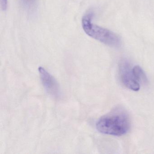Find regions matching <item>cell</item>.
Returning <instances> with one entry per match:
<instances>
[{"label":"cell","instance_id":"3","mask_svg":"<svg viewBox=\"0 0 154 154\" xmlns=\"http://www.w3.org/2000/svg\"><path fill=\"white\" fill-rule=\"evenodd\" d=\"M38 72L43 86L51 96L57 99L61 96V90L57 81L43 67H39Z\"/></svg>","mask_w":154,"mask_h":154},{"label":"cell","instance_id":"2","mask_svg":"<svg viewBox=\"0 0 154 154\" xmlns=\"http://www.w3.org/2000/svg\"><path fill=\"white\" fill-rule=\"evenodd\" d=\"M93 14L85 15L82 20V26L85 33L89 36L111 47L119 46L121 39L113 32L92 23Z\"/></svg>","mask_w":154,"mask_h":154},{"label":"cell","instance_id":"4","mask_svg":"<svg viewBox=\"0 0 154 154\" xmlns=\"http://www.w3.org/2000/svg\"><path fill=\"white\" fill-rule=\"evenodd\" d=\"M119 69L121 79L124 85L134 91H138L140 88V83L135 78L129 64L127 62H122Z\"/></svg>","mask_w":154,"mask_h":154},{"label":"cell","instance_id":"7","mask_svg":"<svg viewBox=\"0 0 154 154\" xmlns=\"http://www.w3.org/2000/svg\"><path fill=\"white\" fill-rule=\"evenodd\" d=\"M1 4L2 9L3 11L6 10L7 8V4H8V1L7 0H1Z\"/></svg>","mask_w":154,"mask_h":154},{"label":"cell","instance_id":"5","mask_svg":"<svg viewBox=\"0 0 154 154\" xmlns=\"http://www.w3.org/2000/svg\"><path fill=\"white\" fill-rule=\"evenodd\" d=\"M132 71L135 78L139 82L145 84L147 83L148 82L147 77L145 72L140 66H136L132 68Z\"/></svg>","mask_w":154,"mask_h":154},{"label":"cell","instance_id":"6","mask_svg":"<svg viewBox=\"0 0 154 154\" xmlns=\"http://www.w3.org/2000/svg\"><path fill=\"white\" fill-rule=\"evenodd\" d=\"M36 0H20L22 6L29 11H32L36 8Z\"/></svg>","mask_w":154,"mask_h":154},{"label":"cell","instance_id":"1","mask_svg":"<svg viewBox=\"0 0 154 154\" xmlns=\"http://www.w3.org/2000/svg\"><path fill=\"white\" fill-rule=\"evenodd\" d=\"M130 120L126 112L122 109L114 110L97 122L96 128L103 134L114 136L125 135L129 130Z\"/></svg>","mask_w":154,"mask_h":154}]
</instances>
